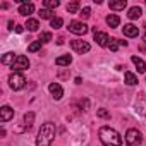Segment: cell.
<instances>
[{
  "label": "cell",
  "instance_id": "obj_1",
  "mask_svg": "<svg viewBox=\"0 0 146 146\" xmlns=\"http://www.w3.org/2000/svg\"><path fill=\"white\" fill-rule=\"evenodd\" d=\"M98 134H100V141L103 143V146H120V144H122L120 134H119L115 129L108 127V125L100 127Z\"/></svg>",
  "mask_w": 146,
  "mask_h": 146
},
{
  "label": "cell",
  "instance_id": "obj_2",
  "mask_svg": "<svg viewBox=\"0 0 146 146\" xmlns=\"http://www.w3.org/2000/svg\"><path fill=\"white\" fill-rule=\"evenodd\" d=\"M55 137V124L52 122H46L41 125L40 132H38V137H36V146H50L52 141Z\"/></svg>",
  "mask_w": 146,
  "mask_h": 146
},
{
  "label": "cell",
  "instance_id": "obj_3",
  "mask_svg": "<svg viewBox=\"0 0 146 146\" xmlns=\"http://www.w3.org/2000/svg\"><path fill=\"white\" fill-rule=\"evenodd\" d=\"M24 84H26V78L21 74V72H12V74L9 76V86L12 88V90H23L24 88Z\"/></svg>",
  "mask_w": 146,
  "mask_h": 146
},
{
  "label": "cell",
  "instance_id": "obj_4",
  "mask_svg": "<svg viewBox=\"0 0 146 146\" xmlns=\"http://www.w3.org/2000/svg\"><path fill=\"white\" fill-rule=\"evenodd\" d=\"M141 141H143V136H141V132L137 129H129L125 132V143H127V146H139Z\"/></svg>",
  "mask_w": 146,
  "mask_h": 146
},
{
  "label": "cell",
  "instance_id": "obj_5",
  "mask_svg": "<svg viewBox=\"0 0 146 146\" xmlns=\"http://www.w3.org/2000/svg\"><path fill=\"white\" fill-rule=\"evenodd\" d=\"M70 46H72V50L78 52V53H86L91 48L90 43L88 41H83V40H70Z\"/></svg>",
  "mask_w": 146,
  "mask_h": 146
},
{
  "label": "cell",
  "instance_id": "obj_6",
  "mask_svg": "<svg viewBox=\"0 0 146 146\" xmlns=\"http://www.w3.org/2000/svg\"><path fill=\"white\" fill-rule=\"evenodd\" d=\"M69 31L74 33V35H86L88 33V26L81 21H72L69 24Z\"/></svg>",
  "mask_w": 146,
  "mask_h": 146
},
{
  "label": "cell",
  "instance_id": "obj_7",
  "mask_svg": "<svg viewBox=\"0 0 146 146\" xmlns=\"http://www.w3.org/2000/svg\"><path fill=\"white\" fill-rule=\"evenodd\" d=\"M16 72H19V70H24V69H28L29 67V60H28V57H24V55H17L16 57V60H14V64L11 65Z\"/></svg>",
  "mask_w": 146,
  "mask_h": 146
},
{
  "label": "cell",
  "instance_id": "obj_8",
  "mask_svg": "<svg viewBox=\"0 0 146 146\" xmlns=\"http://www.w3.org/2000/svg\"><path fill=\"white\" fill-rule=\"evenodd\" d=\"M93 36H95V41H96L100 46H108V45H110V38H108L107 33H102V31H96V29H95Z\"/></svg>",
  "mask_w": 146,
  "mask_h": 146
},
{
  "label": "cell",
  "instance_id": "obj_9",
  "mask_svg": "<svg viewBox=\"0 0 146 146\" xmlns=\"http://www.w3.org/2000/svg\"><path fill=\"white\" fill-rule=\"evenodd\" d=\"M136 112L141 115H146V95L139 93L137 100H136Z\"/></svg>",
  "mask_w": 146,
  "mask_h": 146
},
{
  "label": "cell",
  "instance_id": "obj_10",
  "mask_svg": "<svg viewBox=\"0 0 146 146\" xmlns=\"http://www.w3.org/2000/svg\"><path fill=\"white\" fill-rule=\"evenodd\" d=\"M14 117V110L11 108V107H2V108H0V120H2V122H7V120H11Z\"/></svg>",
  "mask_w": 146,
  "mask_h": 146
},
{
  "label": "cell",
  "instance_id": "obj_11",
  "mask_svg": "<svg viewBox=\"0 0 146 146\" xmlns=\"http://www.w3.org/2000/svg\"><path fill=\"white\" fill-rule=\"evenodd\" d=\"M48 90H50V93L53 95V98H55V100H60V98H62V95H64V90H62V86H60L58 83H52V84L48 86Z\"/></svg>",
  "mask_w": 146,
  "mask_h": 146
},
{
  "label": "cell",
  "instance_id": "obj_12",
  "mask_svg": "<svg viewBox=\"0 0 146 146\" xmlns=\"http://www.w3.org/2000/svg\"><path fill=\"white\" fill-rule=\"evenodd\" d=\"M122 31H124V35L129 36V38H134V36L139 35V29H137L134 24H125V26L122 28Z\"/></svg>",
  "mask_w": 146,
  "mask_h": 146
},
{
  "label": "cell",
  "instance_id": "obj_13",
  "mask_svg": "<svg viewBox=\"0 0 146 146\" xmlns=\"http://www.w3.org/2000/svg\"><path fill=\"white\" fill-rule=\"evenodd\" d=\"M33 12H35V5H33V4L24 2V4L19 5V14H21V16H29V14H33Z\"/></svg>",
  "mask_w": 146,
  "mask_h": 146
},
{
  "label": "cell",
  "instance_id": "obj_14",
  "mask_svg": "<svg viewBox=\"0 0 146 146\" xmlns=\"http://www.w3.org/2000/svg\"><path fill=\"white\" fill-rule=\"evenodd\" d=\"M131 60H132V64L136 65V69H137V72H144L146 70V64L139 58V57H136V55H132L131 57Z\"/></svg>",
  "mask_w": 146,
  "mask_h": 146
},
{
  "label": "cell",
  "instance_id": "obj_15",
  "mask_svg": "<svg viewBox=\"0 0 146 146\" xmlns=\"http://www.w3.org/2000/svg\"><path fill=\"white\" fill-rule=\"evenodd\" d=\"M141 7H137V5H134V7H131L129 9V12H127V17L129 19H139L141 17Z\"/></svg>",
  "mask_w": 146,
  "mask_h": 146
},
{
  "label": "cell",
  "instance_id": "obj_16",
  "mask_svg": "<svg viewBox=\"0 0 146 146\" xmlns=\"http://www.w3.org/2000/svg\"><path fill=\"white\" fill-rule=\"evenodd\" d=\"M107 24H108L110 28H117V26L120 24V17H119L117 14H110V16H107Z\"/></svg>",
  "mask_w": 146,
  "mask_h": 146
},
{
  "label": "cell",
  "instance_id": "obj_17",
  "mask_svg": "<svg viewBox=\"0 0 146 146\" xmlns=\"http://www.w3.org/2000/svg\"><path fill=\"white\" fill-rule=\"evenodd\" d=\"M33 122H35V113L33 112H28L26 115H24V129H31L33 127Z\"/></svg>",
  "mask_w": 146,
  "mask_h": 146
},
{
  "label": "cell",
  "instance_id": "obj_18",
  "mask_svg": "<svg viewBox=\"0 0 146 146\" xmlns=\"http://www.w3.org/2000/svg\"><path fill=\"white\" fill-rule=\"evenodd\" d=\"M124 78H125V84H129V86H134V84H137V78L132 74V72L125 70V72H124Z\"/></svg>",
  "mask_w": 146,
  "mask_h": 146
},
{
  "label": "cell",
  "instance_id": "obj_19",
  "mask_svg": "<svg viewBox=\"0 0 146 146\" xmlns=\"http://www.w3.org/2000/svg\"><path fill=\"white\" fill-rule=\"evenodd\" d=\"M16 57H17V55H14L12 52H7V53L2 57V64H5V65H12L14 60H16Z\"/></svg>",
  "mask_w": 146,
  "mask_h": 146
},
{
  "label": "cell",
  "instance_id": "obj_20",
  "mask_svg": "<svg viewBox=\"0 0 146 146\" xmlns=\"http://www.w3.org/2000/svg\"><path fill=\"white\" fill-rule=\"evenodd\" d=\"M125 5H127L125 0H120V2H110L108 4V7L112 11H122V9H125Z\"/></svg>",
  "mask_w": 146,
  "mask_h": 146
},
{
  "label": "cell",
  "instance_id": "obj_21",
  "mask_svg": "<svg viewBox=\"0 0 146 146\" xmlns=\"http://www.w3.org/2000/svg\"><path fill=\"white\" fill-rule=\"evenodd\" d=\"M70 62H72V57H70V55H62V57H58V58L55 60L57 65H69Z\"/></svg>",
  "mask_w": 146,
  "mask_h": 146
},
{
  "label": "cell",
  "instance_id": "obj_22",
  "mask_svg": "<svg viewBox=\"0 0 146 146\" xmlns=\"http://www.w3.org/2000/svg\"><path fill=\"white\" fill-rule=\"evenodd\" d=\"M26 28H28L29 31H38L40 23H38L36 19H28V21H26Z\"/></svg>",
  "mask_w": 146,
  "mask_h": 146
},
{
  "label": "cell",
  "instance_id": "obj_23",
  "mask_svg": "<svg viewBox=\"0 0 146 146\" xmlns=\"http://www.w3.org/2000/svg\"><path fill=\"white\" fill-rule=\"evenodd\" d=\"M43 5H45V9H55V7L60 5V2H58V0H45Z\"/></svg>",
  "mask_w": 146,
  "mask_h": 146
},
{
  "label": "cell",
  "instance_id": "obj_24",
  "mask_svg": "<svg viewBox=\"0 0 146 146\" xmlns=\"http://www.w3.org/2000/svg\"><path fill=\"white\" fill-rule=\"evenodd\" d=\"M78 11H79V2H70L67 5V12L69 14H76Z\"/></svg>",
  "mask_w": 146,
  "mask_h": 146
},
{
  "label": "cell",
  "instance_id": "obj_25",
  "mask_svg": "<svg viewBox=\"0 0 146 146\" xmlns=\"http://www.w3.org/2000/svg\"><path fill=\"white\" fill-rule=\"evenodd\" d=\"M41 48V41L38 40V41H33L29 46H28V52H31V53H35V52H38Z\"/></svg>",
  "mask_w": 146,
  "mask_h": 146
},
{
  "label": "cell",
  "instance_id": "obj_26",
  "mask_svg": "<svg viewBox=\"0 0 146 146\" xmlns=\"http://www.w3.org/2000/svg\"><path fill=\"white\" fill-rule=\"evenodd\" d=\"M52 16H53V12L50 9H40V17L41 19H50Z\"/></svg>",
  "mask_w": 146,
  "mask_h": 146
},
{
  "label": "cell",
  "instance_id": "obj_27",
  "mask_svg": "<svg viewBox=\"0 0 146 146\" xmlns=\"http://www.w3.org/2000/svg\"><path fill=\"white\" fill-rule=\"evenodd\" d=\"M50 24H52V28H55V29H58L62 24H64V21L60 19V17H53L52 21H50Z\"/></svg>",
  "mask_w": 146,
  "mask_h": 146
},
{
  "label": "cell",
  "instance_id": "obj_28",
  "mask_svg": "<svg viewBox=\"0 0 146 146\" xmlns=\"http://www.w3.org/2000/svg\"><path fill=\"white\" fill-rule=\"evenodd\" d=\"M50 40H52V33H41V36H40L41 43H48Z\"/></svg>",
  "mask_w": 146,
  "mask_h": 146
},
{
  "label": "cell",
  "instance_id": "obj_29",
  "mask_svg": "<svg viewBox=\"0 0 146 146\" xmlns=\"http://www.w3.org/2000/svg\"><path fill=\"white\" fill-rule=\"evenodd\" d=\"M119 45H120V40H110V50L112 52H117V48H119Z\"/></svg>",
  "mask_w": 146,
  "mask_h": 146
},
{
  "label": "cell",
  "instance_id": "obj_30",
  "mask_svg": "<svg viewBox=\"0 0 146 146\" xmlns=\"http://www.w3.org/2000/svg\"><path fill=\"white\" fill-rule=\"evenodd\" d=\"M96 115L102 117V119H110V112H107L105 108H100V110L96 112Z\"/></svg>",
  "mask_w": 146,
  "mask_h": 146
},
{
  "label": "cell",
  "instance_id": "obj_31",
  "mask_svg": "<svg viewBox=\"0 0 146 146\" xmlns=\"http://www.w3.org/2000/svg\"><path fill=\"white\" fill-rule=\"evenodd\" d=\"M79 16H81V17H84V19H88V17L91 16V9H90V7H84V9L81 11V14H79Z\"/></svg>",
  "mask_w": 146,
  "mask_h": 146
},
{
  "label": "cell",
  "instance_id": "obj_32",
  "mask_svg": "<svg viewBox=\"0 0 146 146\" xmlns=\"http://www.w3.org/2000/svg\"><path fill=\"white\" fill-rule=\"evenodd\" d=\"M14 31H16V33H23V31H24V28H23V26H16V29H14Z\"/></svg>",
  "mask_w": 146,
  "mask_h": 146
},
{
  "label": "cell",
  "instance_id": "obj_33",
  "mask_svg": "<svg viewBox=\"0 0 146 146\" xmlns=\"http://www.w3.org/2000/svg\"><path fill=\"white\" fill-rule=\"evenodd\" d=\"M143 28H144V35H143V41H146V24H144Z\"/></svg>",
  "mask_w": 146,
  "mask_h": 146
}]
</instances>
